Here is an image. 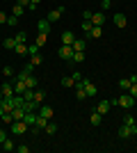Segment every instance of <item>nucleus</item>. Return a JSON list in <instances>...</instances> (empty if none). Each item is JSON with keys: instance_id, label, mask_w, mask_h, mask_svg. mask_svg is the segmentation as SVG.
<instances>
[{"instance_id": "obj_1", "label": "nucleus", "mask_w": 137, "mask_h": 153, "mask_svg": "<svg viewBox=\"0 0 137 153\" xmlns=\"http://www.w3.org/2000/svg\"><path fill=\"white\" fill-rule=\"evenodd\" d=\"M112 105H119V108H124V110H130L133 105H135V98H133L130 94H121L119 98H114V101H110Z\"/></svg>"}, {"instance_id": "obj_2", "label": "nucleus", "mask_w": 137, "mask_h": 153, "mask_svg": "<svg viewBox=\"0 0 137 153\" xmlns=\"http://www.w3.org/2000/svg\"><path fill=\"white\" fill-rule=\"evenodd\" d=\"M9 130H12V135L21 137V135H25L27 130H30V126H27L23 119H19V121H12V123H9Z\"/></svg>"}, {"instance_id": "obj_3", "label": "nucleus", "mask_w": 137, "mask_h": 153, "mask_svg": "<svg viewBox=\"0 0 137 153\" xmlns=\"http://www.w3.org/2000/svg\"><path fill=\"white\" fill-rule=\"evenodd\" d=\"M73 53H76V51H73V46H64V44H62L57 48V57L64 59V62H71V59H73Z\"/></svg>"}, {"instance_id": "obj_4", "label": "nucleus", "mask_w": 137, "mask_h": 153, "mask_svg": "<svg viewBox=\"0 0 137 153\" xmlns=\"http://www.w3.org/2000/svg\"><path fill=\"white\" fill-rule=\"evenodd\" d=\"M82 85H85V91H87V96H89V98H91V96H96V94H98L96 85L91 82L89 78H82Z\"/></svg>"}, {"instance_id": "obj_5", "label": "nucleus", "mask_w": 137, "mask_h": 153, "mask_svg": "<svg viewBox=\"0 0 137 153\" xmlns=\"http://www.w3.org/2000/svg\"><path fill=\"white\" fill-rule=\"evenodd\" d=\"M27 91V87H25V82L21 80V78H14V94H19V96H23Z\"/></svg>"}, {"instance_id": "obj_6", "label": "nucleus", "mask_w": 137, "mask_h": 153, "mask_svg": "<svg viewBox=\"0 0 137 153\" xmlns=\"http://www.w3.org/2000/svg\"><path fill=\"white\" fill-rule=\"evenodd\" d=\"M44 98H46V91H41L39 87H37V89H32V98H30V101H32V103H37V105H41V103H44Z\"/></svg>"}, {"instance_id": "obj_7", "label": "nucleus", "mask_w": 137, "mask_h": 153, "mask_svg": "<svg viewBox=\"0 0 137 153\" xmlns=\"http://www.w3.org/2000/svg\"><path fill=\"white\" fill-rule=\"evenodd\" d=\"M62 14H64V7H57V9L48 12V21H50V23H57V21L62 19Z\"/></svg>"}, {"instance_id": "obj_8", "label": "nucleus", "mask_w": 137, "mask_h": 153, "mask_svg": "<svg viewBox=\"0 0 137 153\" xmlns=\"http://www.w3.org/2000/svg\"><path fill=\"white\" fill-rule=\"evenodd\" d=\"M73 89H76V98H78V101H85V98H87V91H85L82 80H80V82H76V87H73Z\"/></svg>"}, {"instance_id": "obj_9", "label": "nucleus", "mask_w": 137, "mask_h": 153, "mask_svg": "<svg viewBox=\"0 0 137 153\" xmlns=\"http://www.w3.org/2000/svg\"><path fill=\"white\" fill-rule=\"evenodd\" d=\"M37 114H39V117H46V119H53V108H50V105H44V103H41L39 110H37Z\"/></svg>"}, {"instance_id": "obj_10", "label": "nucleus", "mask_w": 137, "mask_h": 153, "mask_svg": "<svg viewBox=\"0 0 137 153\" xmlns=\"http://www.w3.org/2000/svg\"><path fill=\"white\" fill-rule=\"evenodd\" d=\"M110 108H112V103L110 101H101V103H98V105H96V112H98V114H107V112H110Z\"/></svg>"}, {"instance_id": "obj_11", "label": "nucleus", "mask_w": 137, "mask_h": 153, "mask_svg": "<svg viewBox=\"0 0 137 153\" xmlns=\"http://www.w3.org/2000/svg\"><path fill=\"white\" fill-rule=\"evenodd\" d=\"M112 21H114V25H117V27H126V25H128V19H126L124 14H114Z\"/></svg>"}, {"instance_id": "obj_12", "label": "nucleus", "mask_w": 137, "mask_h": 153, "mask_svg": "<svg viewBox=\"0 0 137 153\" xmlns=\"http://www.w3.org/2000/svg\"><path fill=\"white\" fill-rule=\"evenodd\" d=\"M16 44H19V41H16V37H5V39H2V48H7V51H14V48H16Z\"/></svg>"}, {"instance_id": "obj_13", "label": "nucleus", "mask_w": 137, "mask_h": 153, "mask_svg": "<svg viewBox=\"0 0 137 153\" xmlns=\"http://www.w3.org/2000/svg\"><path fill=\"white\" fill-rule=\"evenodd\" d=\"M117 135L121 137V140H128V137H133V133H130V126H126V123H121V128L117 130Z\"/></svg>"}, {"instance_id": "obj_14", "label": "nucleus", "mask_w": 137, "mask_h": 153, "mask_svg": "<svg viewBox=\"0 0 137 153\" xmlns=\"http://www.w3.org/2000/svg\"><path fill=\"white\" fill-rule=\"evenodd\" d=\"M0 91H2V96H5V98L14 96V82H5L2 87H0Z\"/></svg>"}, {"instance_id": "obj_15", "label": "nucleus", "mask_w": 137, "mask_h": 153, "mask_svg": "<svg viewBox=\"0 0 137 153\" xmlns=\"http://www.w3.org/2000/svg\"><path fill=\"white\" fill-rule=\"evenodd\" d=\"M91 23H94V25H103L105 23V14L103 12H94L91 14Z\"/></svg>"}, {"instance_id": "obj_16", "label": "nucleus", "mask_w": 137, "mask_h": 153, "mask_svg": "<svg viewBox=\"0 0 137 153\" xmlns=\"http://www.w3.org/2000/svg\"><path fill=\"white\" fill-rule=\"evenodd\" d=\"M73 41H76V34H73V32H69V30L62 32V44H64V46H71Z\"/></svg>"}, {"instance_id": "obj_17", "label": "nucleus", "mask_w": 137, "mask_h": 153, "mask_svg": "<svg viewBox=\"0 0 137 153\" xmlns=\"http://www.w3.org/2000/svg\"><path fill=\"white\" fill-rule=\"evenodd\" d=\"M89 123L91 126H101V123H103V114H98L96 110H94V112L89 114Z\"/></svg>"}, {"instance_id": "obj_18", "label": "nucleus", "mask_w": 137, "mask_h": 153, "mask_svg": "<svg viewBox=\"0 0 137 153\" xmlns=\"http://www.w3.org/2000/svg\"><path fill=\"white\" fill-rule=\"evenodd\" d=\"M73 51H76V53H78V51H85V48H87V39H78V37H76V41H73Z\"/></svg>"}, {"instance_id": "obj_19", "label": "nucleus", "mask_w": 137, "mask_h": 153, "mask_svg": "<svg viewBox=\"0 0 137 153\" xmlns=\"http://www.w3.org/2000/svg\"><path fill=\"white\" fill-rule=\"evenodd\" d=\"M48 37H50L48 32H37V39H34V44H37V46L41 48V46H44L46 41H48Z\"/></svg>"}, {"instance_id": "obj_20", "label": "nucleus", "mask_w": 137, "mask_h": 153, "mask_svg": "<svg viewBox=\"0 0 137 153\" xmlns=\"http://www.w3.org/2000/svg\"><path fill=\"white\" fill-rule=\"evenodd\" d=\"M89 39H98V37H103V25H94L91 27V32L87 34Z\"/></svg>"}, {"instance_id": "obj_21", "label": "nucleus", "mask_w": 137, "mask_h": 153, "mask_svg": "<svg viewBox=\"0 0 137 153\" xmlns=\"http://www.w3.org/2000/svg\"><path fill=\"white\" fill-rule=\"evenodd\" d=\"M85 57H87V53H85V51L73 53V59H71V64H82V62H85Z\"/></svg>"}, {"instance_id": "obj_22", "label": "nucleus", "mask_w": 137, "mask_h": 153, "mask_svg": "<svg viewBox=\"0 0 137 153\" xmlns=\"http://www.w3.org/2000/svg\"><path fill=\"white\" fill-rule=\"evenodd\" d=\"M37 30H39V32H50V21H48V19H41L39 23H37Z\"/></svg>"}, {"instance_id": "obj_23", "label": "nucleus", "mask_w": 137, "mask_h": 153, "mask_svg": "<svg viewBox=\"0 0 137 153\" xmlns=\"http://www.w3.org/2000/svg\"><path fill=\"white\" fill-rule=\"evenodd\" d=\"M62 87H66V89H73V87H76V80H73V76H64V78H62Z\"/></svg>"}, {"instance_id": "obj_24", "label": "nucleus", "mask_w": 137, "mask_h": 153, "mask_svg": "<svg viewBox=\"0 0 137 153\" xmlns=\"http://www.w3.org/2000/svg\"><path fill=\"white\" fill-rule=\"evenodd\" d=\"M23 121H25L27 126H34V123H37V112H25Z\"/></svg>"}, {"instance_id": "obj_25", "label": "nucleus", "mask_w": 137, "mask_h": 153, "mask_svg": "<svg viewBox=\"0 0 137 153\" xmlns=\"http://www.w3.org/2000/svg\"><path fill=\"white\" fill-rule=\"evenodd\" d=\"M12 14H14V16H19V19H21V16L25 14V7H23V5H19V2H14V7H12Z\"/></svg>"}, {"instance_id": "obj_26", "label": "nucleus", "mask_w": 137, "mask_h": 153, "mask_svg": "<svg viewBox=\"0 0 137 153\" xmlns=\"http://www.w3.org/2000/svg\"><path fill=\"white\" fill-rule=\"evenodd\" d=\"M57 128H59V126H57V123H53V119H50V121H48V126L44 128V133H46V135H55V133H57Z\"/></svg>"}, {"instance_id": "obj_27", "label": "nucleus", "mask_w": 137, "mask_h": 153, "mask_svg": "<svg viewBox=\"0 0 137 153\" xmlns=\"http://www.w3.org/2000/svg\"><path fill=\"white\" fill-rule=\"evenodd\" d=\"M130 85H133V80H130V78H121V80H119V89L128 91V89H130Z\"/></svg>"}, {"instance_id": "obj_28", "label": "nucleus", "mask_w": 137, "mask_h": 153, "mask_svg": "<svg viewBox=\"0 0 137 153\" xmlns=\"http://www.w3.org/2000/svg\"><path fill=\"white\" fill-rule=\"evenodd\" d=\"M12 121H14L12 112H2V114H0V123H5V126H9Z\"/></svg>"}, {"instance_id": "obj_29", "label": "nucleus", "mask_w": 137, "mask_h": 153, "mask_svg": "<svg viewBox=\"0 0 137 153\" xmlns=\"http://www.w3.org/2000/svg\"><path fill=\"white\" fill-rule=\"evenodd\" d=\"M16 149V144H14V140L12 137H7L5 142H2V151H14Z\"/></svg>"}, {"instance_id": "obj_30", "label": "nucleus", "mask_w": 137, "mask_h": 153, "mask_svg": "<svg viewBox=\"0 0 137 153\" xmlns=\"http://www.w3.org/2000/svg\"><path fill=\"white\" fill-rule=\"evenodd\" d=\"M14 53H16V55H27V44H16Z\"/></svg>"}, {"instance_id": "obj_31", "label": "nucleus", "mask_w": 137, "mask_h": 153, "mask_svg": "<svg viewBox=\"0 0 137 153\" xmlns=\"http://www.w3.org/2000/svg\"><path fill=\"white\" fill-rule=\"evenodd\" d=\"M80 25H82V30H85V34H89V32H91V27H94V23H91L89 19H85L82 23H80Z\"/></svg>"}, {"instance_id": "obj_32", "label": "nucleus", "mask_w": 137, "mask_h": 153, "mask_svg": "<svg viewBox=\"0 0 137 153\" xmlns=\"http://www.w3.org/2000/svg\"><path fill=\"white\" fill-rule=\"evenodd\" d=\"M48 121H50V119H46V117H39V114H37V126H39L41 130H44V128L48 126Z\"/></svg>"}, {"instance_id": "obj_33", "label": "nucleus", "mask_w": 137, "mask_h": 153, "mask_svg": "<svg viewBox=\"0 0 137 153\" xmlns=\"http://www.w3.org/2000/svg\"><path fill=\"white\" fill-rule=\"evenodd\" d=\"M41 62H44V57H41L39 53H37V55H32V59H30V64H32V66H41Z\"/></svg>"}, {"instance_id": "obj_34", "label": "nucleus", "mask_w": 137, "mask_h": 153, "mask_svg": "<svg viewBox=\"0 0 137 153\" xmlns=\"http://www.w3.org/2000/svg\"><path fill=\"white\" fill-rule=\"evenodd\" d=\"M37 53H39V46L34 44V41H32V44H27V55H37Z\"/></svg>"}, {"instance_id": "obj_35", "label": "nucleus", "mask_w": 137, "mask_h": 153, "mask_svg": "<svg viewBox=\"0 0 137 153\" xmlns=\"http://www.w3.org/2000/svg\"><path fill=\"white\" fill-rule=\"evenodd\" d=\"M16 41H19V44H27V32H19V34H16Z\"/></svg>"}, {"instance_id": "obj_36", "label": "nucleus", "mask_w": 137, "mask_h": 153, "mask_svg": "<svg viewBox=\"0 0 137 153\" xmlns=\"http://www.w3.org/2000/svg\"><path fill=\"white\" fill-rule=\"evenodd\" d=\"M71 76H73V80H76V82H80V80L85 78V76H82V73H80L78 69H73V71H71Z\"/></svg>"}, {"instance_id": "obj_37", "label": "nucleus", "mask_w": 137, "mask_h": 153, "mask_svg": "<svg viewBox=\"0 0 137 153\" xmlns=\"http://www.w3.org/2000/svg\"><path fill=\"white\" fill-rule=\"evenodd\" d=\"M2 76H5V78H12L14 76V69H12V66H2Z\"/></svg>"}, {"instance_id": "obj_38", "label": "nucleus", "mask_w": 137, "mask_h": 153, "mask_svg": "<svg viewBox=\"0 0 137 153\" xmlns=\"http://www.w3.org/2000/svg\"><path fill=\"white\" fill-rule=\"evenodd\" d=\"M124 123L126 126H133V123H135V117L133 114H124Z\"/></svg>"}, {"instance_id": "obj_39", "label": "nucleus", "mask_w": 137, "mask_h": 153, "mask_svg": "<svg viewBox=\"0 0 137 153\" xmlns=\"http://www.w3.org/2000/svg\"><path fill=\"white\" fill-rule=\"evenodd\" d=\"M16 151L19 153H27L30 151V144H16Z\"/></svg>"}, {"instance_id": "obj_40", "label": "nucleus", "mask_w": 137, "mask_h": 153, "mask_svg": "<svg viewBox=\"0 0 137 153\" xmlns=\"http://www.w3.org/2000/svg\"><path fill=\"white\" fill-rule=\"evenodd\" d=\"M7 25H19V16H14V14H12V16H9V19H7Z\"/></svg>"}, {"instance_id": "obj_41", "label": "nucleus", "mask_w": 137, "mask_h": 153, "mask_svg": "<svg viewBox=\"0 0 137 153\" xmlns=\"http://www.w3.org/2000/svg\"><path fill=\"white\" fill-rule=\"evenodd\" d=\"M128 94H130L133 98H137V82H133V85H130V89H128Z\"/></svg>"}, {"instance_id": "obj_42", "label": "nucleus", "mask_w": 137, "mask_h": 153, "mask_svg": "<svg viewBox=\"0 0 137 153\" xmlns=\"http://www.w3.org/2000/svg\"><path fill=\"white\" fill-rule=\"evenodd\" d=\"M7 137H9V133H7L5 128H0V144H2V142H5Z\"/></svg>"}, {"instance_id": "obj_43", "label": "nucleus", "mask_w": 137, "mask_h": 153, "mask_svg": "<svg viewBox=\"0 0 137 153\" xmlns=\"http://www.w3.org/2000/svg\"><path fill=\"white\" fill-rule=\"evenodd\" d=\"M101 7H103V9H110V7H112V0H101Z\"/></svg>"}, {"instance_id": "obj_44", "label": "nucleus", "mask_w": 137, "mask_h": 153, "mask_svg": "<svg viewBox=\"0 0 137 153\" xmlns=\"http://www.w3.org/2000/svg\"><path fill=\"white\" fill-rule=\"evenodd\" d=\"M27 12H32V14L37 12V2H30V5H27Z\"/></svg>"}, {"instance_id": "obj_45", "label": "nucleus", "mask_w": 137, "mask_h": 153, "mask_svg": "<svg viewBox=\"0 0 137 153\" xmlns=\"http://www.w3.org/2000/svg\"><path fill=\"white\" fill-rule=\"evenodd\" d=\"M7 19H9V16H7L5 12H0V23H7Z\"/></svg>"}, {"instance_id": "obj_46", "label": "nucleus", "mask_w": 137, "mask_h": 153, "mask_svg": "<svg viewBox=\"0 0 137 153\" xmlns=\"http://www.w3.org/2000/svg\"><path fill=\"white\" fill-rule=\"evenodd\" d=\"M16 2H19V5H23V7H27V5H30V0H16Z\"/></svg>"}, {"instance_id": "obj_47", "label": "nucleus", "mask_w": 137, "mask_h": 153, "mask_svg": "<svg viewBox=\"0 0 137 153\" xmlns=\"http://www.w3.org/2000/svg\"><path fill=\"white\" fill-rule=\"evenodd\" d=\"M130 133H133V135H137V123H133V126H130Z\"/></svg>"}, {"instance_id": "obj_48", "label": "nucleus", "mask_w": 137, "mask_h": 153, "mask_svg": "<svg viewBox=\"0 0 137 153\" xmlns=\"http://www.w3.org/2000/svg\"><path fill=\"white\" fill-rule=\"evenodd\" d=\"M30 2H37V5H39V2H41V0H30Z\"/></svg>"}, {"instance_id": "obj_49", "label": "nucleus", "mask_w": 137, "mask_h": 153, "mask_svg": "<svg viewBox=\"0 0 137 153\" xmlns=\"http://www.w3.org/2000/svg\"><path fill=\"white\" fill-rule=\"evenodd\" d=\"M2 98H5V96H2V91H0V101H2Z\"/></svg>"}, {"instance_id": "obj_50", "label": "nucleus", "mask_w": 137, "mask_h": 153, "mask_svg": "<svg viewBox=\"0 0 137 153\" xmlns=\"http://www.w3.org/2000/svg\"><path fill=\"white\" fill-rule=\"evenodd\" d=\"M0 110H2V108H0Z\"/></svg>"}]
</instances>
